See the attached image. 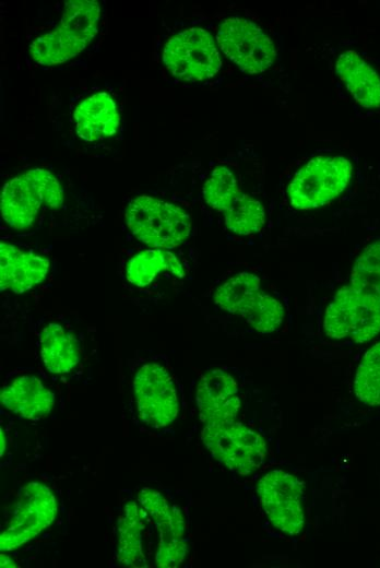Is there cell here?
<instances>
[{"label": "cell", "mask_w": 380, "mask_h": 568, "mask_svg": "<svg viewBox=\"0 0 380 568\" xmlns=\"http://www.w3.org/2000/svg\"><path fill=\"white\" fill-rule=\"evenodd\" d=\"M138 501L159 532L161 540L185 537L187 525L181 510L170 505L159 492L143 488L139 493Z\"/></svg>", "instance_id": "44dd1931"}, {"label": "cell", "mask_w": 380, "mask_h": 568, "mask_svg": "<svg viewBox=\"0 0 380 568\" xmlns=\"http://www.w3.org/2000/svg\"><path fill=\"white\" fill-rule=\"evenodd\" d=\"M189 270L177 249L139 246L121 253L117 273L127 299L147 306L168 298L187 279Z\"/></svg>", "instance_id": "6da1fadb"}, {"label": "cell", "mask_w": 380, "mask_h": 568, "mask_svg": "<svg viewBox=\"0 0 380 568\" xmlns=\"http://www.w3.org/2000/svg\"><path fill=\"white\" fill-rule=\"evenodd\" d=\"M323 331L333 340L368 342L380 333V303L351 285L343 286L325 310Z\"/></svg>", "instance_id": "52a82bcc"}, {"label": "cell", "mask_w": 380, "mask_h": 568, "mask_svg": "<svg viewBox=\"0 0 380 568\" xmlns=\"http://www.w3.org/2000/svg\"><path fill=\"white\" fill-rule=\"evenodd\" d=\"M130 389L136 414L152 428H165L178 416V381L167 359L159 354L140 355L131 363Z\"/></svg>", "instance_id": "7a4b0ae2"}, {"label": "cell", "mask_w": 380, "mask_h": 568, "mask_svg": "<svg viewBox=\"0 0 380 568\" xmlns=\"http://www.w3.org/2000/svg\"><path fill=\"white\" fill-rule=\"evenodd\" d=\"M149 518L141 507L134 501H128L117 522V560L128 567H144V540L143 531Z\"/></svg>", "instance_id": "d6986e66"}, {"label": "cell", "mask_w": 380, "mask_h": 568, "mask_svg": "<svg viewBox=\"0 0 380 568\" xmlns=\"http://www.w3.org/2000/svg\"><path fill=\"white\" fill-rule=\"evenodd\" d=\"M262 509L272 525L287 536H298L306 524L305 486L289 472L274 469L257 484Z\"/></svg>", "instance_id": "9c48e42d"}, {"label": "cell", "mask_w": 380, "mask_h": 568, "mask_svg": "<svg viewBox=\"0 0 380 568\" xmlns=\"http://www.w3.org/2000/svg\"><path fill=\"white\" fill-rule=\"evenodd\" d=\"M51 270L48 256L8 240L0 242L1 294L23 296L45 284Z\"/></svg>", "instance_id": "5bb4252c"}, {"label": "cell", "mask_w": 380, "mask_h": 568, "mask_svg": "<svg viewBox=\"0 0 380 568\" xmlns=\"http://www.w3.org/2000/svg\"><path fill=\"white\" fill-rule=\"evenodd\" d=\"M0 402L12 414L34 421L50 414L56 393L41 376L31 369H20L4 380Z\"/></svg>", "instance_id": "2e32d148"}, {"label": "cell", "mask_w": 380, "mask_h": 568, "mask_svg": "<svg viewBox=\"0 0 380 568\" xmlns=\"http://www.w3.org/2000/svg\"><path fill=\"white\" fill-rule=\"evenodd\" d=\"M73 116L76 134L88 142L114 135L120 122L115 102L104 92L93 94L82 100Z\"/></svg>", "instance_id": "e0dca14e"}, {"label": "cell", "mask_w": 380, "mask_h": 568, "mask_svg": "<svg viewBox=\"0 0 380 568\" xmlns=\"http://www.w3.org/2000/svg\"><path fill=\"white\" fill-rule=\"evenodd\" d=\"M163 62L173 75L185 81L210 79L222 67L212 35L200 27L174 35L164 47Z\"/></svg>", "instance_id": "30bf717a"}, {"label": "cell", "mask_w": 380, "mask_h": 568, "mask_svg": "<svg viewBox=\"0 0 380 568\" xmlns=\"http://www.w3.org/2000/svg\"><path fill=\"white\" fill-rule=\"evenodd\" d=\"M335 72L358 104L366 108L380 107V75L356 51L340 54Z\"/></svg>", "instance_id": "ac0fdd59"}, {"label": "cell", "mask_w": 380, "mask_h": 568, "mask_svg": "<svg viewBox=\"0 0 380 568\" xmlns=\"http://www.w3.org/2000/svg\"><path fill=\"white\" fill-rule=\"evenodd\" d=\"M66 192L55 174L29 169L7 181L1 191V217L14 230H31L47 212L64 205Z\"/></svg>", "instance_id": "3957f363"}, {"label": "cell", "mask_w": 380, "mask_h": 568, "mask_svg": "<svg viewBox=\"0 0 380 568\" xmlns=\"http://www.w3.org/2000/svg\"><path fill=\"white\" fill-rule=\"evenodd\" d=\"M261 291V280L258 275L240 271L216 286L212 301L218 310L244 319Z\"/></svg>", "instance_id": "ffe728a7"}, {"label": "cell", "mask_w": 380, "mask_h": 568, "mask_svg": "<svg viewBox=\"0 0 380 568\" xmlns=\"http://www.w3.org/2000/svg\"><path fill=\"white\" fill-rule=\"evenodd\" d=\"M128 232L140 246L176 250L191 233V217L181 206L154 197L131 198L123 213Z\"/></svg>", "instance_id": "277c9868"}, {"label": "cell", "mask_w": 380, "mask_h": 568, "mask_svg": "<svg viewBox=\"0 0 380 568\" xmlns=\"http://www.w3.org/2000/svg\"><path fill=\"white\" fill-rule=\"evenodd\" d=\"M188 549L186 537L161 540L155 554V564L163 568L178 567L185 561Z\"/></svg>", "instance_id": "4316f807"}, {"label": "cell", "mask_w": 380, "mask_h": 568, "mask_svg": "<svg viewBox=\"0 0 380 568\" xmlns=\"http://www.w3.org/2000/svg\"><path fill=\"white\" fill-rule=\"evenodd\" d=\"M352 164L343 156H318L305 164L288 186L289 203L316 209L341 194L352 178Z\"/></svg>", "instance_id": "ba28073f"}, {"label": "cell", "mask_w": 380, "mask_h": 568, "mask_svg": "<svg viewBox=\"0 0 380 568\" xmlns=\"http://www.w3.org/2000/svg\"><path fill=\"white\" fill-rule=\"evenodd\" d=\"M284 316L283 305L273 296L261 291L244 320L259 333H271L282 326Z\"/></svg>", "instance_id": "484cf974"}, {"label": "cell", "mask_w": 380, "mask_h": 568, "mask_svg": "<svg viewBox=\"0 0 380 568\" xmlns=\"http://www.w3.org/2000/svg\"><path fill=\"white\" fill-rule=\"evenodd\" d=\"M201 439L213 458L239 475L257 471L268 454L263 437L236 419L204 425Z\"/></svg>", "instance_id": "8992f818"}, {"label": "cell", "mask_w": 380, "mask_h": 568, "mask_svg": "<svg viewBox=\"0 0 380 568\" xmlns=\"http://www.w3.org/2000/svg\"><path fill=\"white\" fill-rule=\"evenodd\" d=\"M356 398L368 405H380V342L363 356L354 380Z\"/></svg>", "instance_id": "d4e9b609"}, {"label": "cell", "mask_w": 380, "mask_h": 568, "mask_svg": "<svg viewBox=\"0 0 380 568\" xmlns=\"http://www.w3.org/2000/svg\"><path fill=\"white\" fill-rule=\"evenodd\" d=\"M0 559H1V567H15L16 566L14 560L10 556H8L3 553L1 554Z\"/></svg>", "instance_id": "83f0119b"}, {"label": "cell", "mask_w": 380, "mask_h": 568, "mask_svg": "<svg viewBox=\"0 0 380 568\" xmlns=\"http://www.w3.org/2000/svg\"><path fill=\"white\" fill-rule=\"evenodd\" d=\"M194 400L204 425L235 421L241 407L239 382L228 369L212 367L198 380Z\"/></svg>", "instance_id": "9a60e30c"}, {"label": "cell", "mask_w": 380, "mask_h": 568, "mask_svg": "<svg viewBox=\"0 0 380 568\" xmlns=\"http://www.w3.org/2000/svg\"><path fill=\"white\" fill-rule=\"evenodd\" d=\"M227 230L239 236H250L258 233L265 222L262 203L241 191L231 205L223 213Z\"/></svg>", "instance_id": "7402d4cb"}, {"label": "cell", "mask_w": 380, "mask_h": 568, "mask_svg": "<svg viewBox=\"0 0 380 568\" xmlns=\"http://www.w3.org/2000/svg\"><path fill=\"white\" fill-rule=\"evenodd\" d=\"M351 286L380 303V240L368 245L356 259Z\"/></svg>", "instance_id": "cb8c5ba5"}, {"label": "cell", "mask_w": 380, "mask_h": 568, "mask_svg": "<svg viewBox=\"0 0 380 568\" xmlns=\"http://www.w3.org/2000/svg\"><path fill=\"white\" fill-rule=\"evenodd\" d=\"M242 190L235 171L225 165L216 166L202 187L204 202L223 214Z\"/></svg>", "instance_id": "603a6c76"}, {"label": "cell", "mask_w": 380, "mask_h": 568, "mask_svg": "<svg viewBox=\"0 0 380 568\" xmlns=\"http://www.w3.org/2000/svg\"><path fill=\"white\" fill-rule=\"evenodd\" d=\"M216 42L224 55L246 73L264 72L276 57L271 38L256 23L244 17L225 19L218 25Z\"/></svg>", "instance_id": "8fae6325"}, {"label": "cell", "mask_w": 380, "mask_h": 568, "mask_svg": "<svg viewBox=\"0 0 380 568\" xmlns=\"http://www.w3.org/2000/svg\"><path fill=\"white\" fill-rule=\"evenodd\" d=\"M100 19L95 0H70L64 3L60 23L29 45L34 61L43 66L66 62L81 54L94 38Z\"/></svg>", "instance_id": "5b68a950"}, {"label": "cell", "mask_w": 380, "mask_h": 568, "mask_svg": "<svg viewBox=\"0 0 380 568\" xmlns=\"http://www.w3.org/2000/svg\"><path fill=\"white\" fill-rule=\"evenodd\" d=\"M36 335L39 359L49 375L66 378L79 370L83 362V342L66 317L43 319Z\"/></svg>", "instance_id": "4fadbf2b"}, {"label": "cell", "mask_w": 380, "mask_h": 568, "mask_svg": "<svg viewBox=\"0 0 380 568\" xmlns=\"http://www.w3.org/2000/svg\"><path fill=\"white\" fill-rule=\"evenodd\" d=\"M56 497L44 484L25 485L14 506L12 517L0 535V549L13 551L47 529L57 516Z\"/></svg>", "instance_id": "7c38bea8"}, {"label": "cell", "mask_w": 380, "mask_h": 568, "mask_svg": "<svg viewBox=\"0 0 380 568\" xmlns=\"http://www.w3.org/2000/svg\"><path fill=\"white\" fill-rule=\"evenodd\" d=\"M0 437H1V457H3L4 451H5V438H4L2 428H1Z\"/></svg>", "instance_id": "f1b7e54d"}]
</instances>
